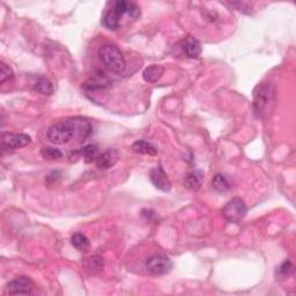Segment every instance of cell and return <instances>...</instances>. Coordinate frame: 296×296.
Instances as JSON below:
<instances>
[{
	"label": "cell",
	"mask_w": 296,
	"mask_h": 296,
	"mask_svg": "<svg viewBox=\"0 0 296 296\" xmlns=\"http://www.w3.org/2000/svg\"><path fill=\"white\" fill-rule=\"evenodd\" d=\"M149 179H151L152 184L156 189L161 190V191L163 192L170 191V189H171L170 179L169 177H168L166 171L163 170V168L160 165L155 166L149 170Z\"/></svg>",
	"instance_id": "8"
},
{
	"label": "cell",
	"mask_w": 296,
	"mask_h": 296,
	"mask_svg": "<svg viewBox=\"0 0 296 296\" xmlns=\"http://www.w3.org/2000/svg\"><path fill=\"white\" fill-rule=\"evenodd\" d=\"M41 155L48 160H58V158L63 157V153H61L58 148L54 147H43L41 151Z\"/></svg>",
	"instance_id": "22"
},
{
	"label": "cell",
	"mask_w": 296,
	"mask_h": 296,
	"mask_svg": "<svg viewBox=\"0 0 296 296\" xmlns=\"http://www.w3.org/2000/svg\"><path fill=\"white\" fill-rule=\"evenodd\" d=\"M71 243L79 251H88L90 248V243L88 241V238L80 233L74 234L72 238H71Z\"/></svg>",
	"instance_id": "19"
},
{
	"label": "cell",
	"mask_w": 296,
	"mask_h": 296,
	"mask_svg": "<svg viewBox=\"0 0 296 296\" xmlns=\"http://www.w3.org/2000/svg\"><path fill=\"white\" fill-rule=\"evenodd\" d=\"M212 187L218 192H226L231 189V184H229L226 176L222 174H216L212 179Z\"/></svg>",
	"instance_id": "20"
},
{
	"label": "cell",
	"mask_w": 296,
	"mask_h": 296,
	"mask_svg": "<svg viewBox=\"0 0 296 296\" xmlns=\"http://www.w3.org/2000/svg\"><path fill=\"white\" fill-rule=\"evenodd\" d=\"M276 100V93L269 83H260L254 92V111L258 118L271 111L272 105Z\"/></svg>",
	"instance_id": "2"
},
{
	"label": "cell",
	"mask_w": 296,
	"mask_h": 296,
	"mask_svg": "<svg viewBox=\"0 0 296 296\" xmlns=\"http://www.w3.org/2000/svg\"><path fill=\"white\" fill-rule=\"evenodd\" d=\"M174 266L172 260L163 255H156L146 260V268L153 275L162 276L170 271Z\"/></svg>",
	"instance_id": "6"
},
{
	"label": "cell",
	"mask_w": 296,
	"mask_h": 296,
	"mask_svg": "<svg viewBox=\"0 0 296 296\" xmlns=\"http://www.w3.org/2000/svg\"><path fill=\"white\" fill-rule=\"evenodd\" d=\"M69 121L73 126L74 133H76V138L82 141V140H86L88 136L90 135L92 125L89 122L86 121V119L80 118V117H74V118H70Z\"/></svg>",
	"instance_id": "10"
},
{
	"label": "cell",
	"mask_w": 296,
	"mask_h": 296,
	"mask_svg": "<svg viewBox=\"0 0 296 296\" xmlns=\"http://www.w3.org/2000/svg\"><path fill=\"white\" fill-rule=\"evenodd\" d=\"M109 79L105 76L104 73H97L95 76H93L89 80H87L85 83V87L90 90H97V89H103V88L109 86Z\"/></svg>",
	"instance_id": "14"
},
{
	"label": "cell",
	"mask_w": 296,
	"mask_h": 296,
	"mask_svg": "<svg viewBox=\"0 0 296 296\" xmlns=\"http://www.w3.org/2000/svg\"><path fill=\"white\" fill-rule=\"evenodd\" d=\"M132 149H133V152L138 154H145V155H152V156L157 155L156 146L146 140L135 141V143L132 145Z\"/></svg>",
	"instance_id": "15"
},
{
	"label": "cell",
	"mask_w": 296,
	"mask_h": 296,
	"mask_svg": "<svg viewBox=\"0 0 296 296\" xmlns=\"http://www.w3.org/2000/svg\"><path fill=\"white\" fill-rule=\"evenodd\" d=\"M34 288L33 281L28 277H17L10 281L6 286L7 294L10 295H28L32 294Z\"/></svg>",
	"instance_id": "7"
},
{
	"label": "cell",
	"mask_w": 296,
	"mask_h": 296,
	"mask_svg": "<svg viewBox=\"0 0 296 296\" xmlns=\"http://www.w3.org/2000/svg\"><path fill=\"white\" fill-rule=\"evenodd\" d=\"M183 48L185 55H187L189 58H198L201 54L200 43L194 37H188Z\"/></svg>",
	"instance_id": "16"
},
{
	"label": "cell",
	"mask_w": 296,
	"mask_h": 296,
	"mask_svg": "<svg viewBox=\"0 0 296 296\" xmlns=\"http://www.w3.org/2000/svg\"><path fill=\"white\" fill-rule=\"evenodd\" d=\"M73 138H76V133H74V129L69 119L52 125L48 131L49 141L55 145L67 144Z\"/></svg>",
	"instance_id": "4"
},
{
	"label": "cell",
	"mask_w": 296,
	"mask_h": 296,
	"mask_svg": "<svg viewBox=\"0 0 296 296\" xmlns=\"http://www.w3.org/2000/svg\"><path fill=\"white\" fill-rule=\"evenodd\" d=\"M100 59L102 60L109 72L122 73L125 70V58L118 47L113 44H104L99 50Z\"/></svg>",
	"instance_id": "3"
},
{
	"label": "cell",
	"mask_w": 296,
	"mask_h": 296,
	"mask_svg": "<svg viewBox=\"0 0 296 296\" xmlns=\"http://www.w3.org/2000/svg\"><path fill=\"white\" fill-rule=\"evenodd\" d=\"M30 141H32L30 135L25 133H8V132H5V133H3L2 138L3 147L12 149L25 147V146L30 144Z\"/></svg>",
	"instance_id": "9"
},
{
	"label": "cell",
	"mask_w": 296,
	"mask_h": 296,
	"mask_svg": "<svg viewBox=\"0 0 296 296\" xmlns=\"http://www.w3.org/2000/svg\"><path fill=\"white\" fill-rule=\"evenodd\" d=\"M34 90L43 95H52L54 94V85L45 77H39L34 82Z\"/></svg>",
	"instance_id": "17"
},
{
	"label": "cell",
	"mask_w": 296,
	"mask_h": 296,
	"mask_svg": "<svg viewBox=\"0 0 296 296\" xmlns=\"http://www.w3.org/2000/svg\"><path fill=\"white\" fill-rule=\"evenodd\" d=\"M294 266L289 260H286V262L282 263L279 267L277 268V276L280 278V279H285V278H288L291 273H293Z\"/></svg>",
	"instance_id": "21"
},
{
	"label": "cell",
	"mask_w": 296,
	"mask_h": 296,
	"mask_svg": "<svg viewBox=\"0 0 296 296\" xmlns=\"http://www.w3.org/2000/svg\"><path fill=\"white\" fill-rule=\"evenodd\" d=\"M13 78V71L5 63L0 64V82L5 83Z\"/></svg>",
	"instance_id": "23"
},
{
	"label": "cell",
	"mask_w": 296,
	"mask_h": 296,
	"mask_svg": "<svg viewBox=\"0 0 296 296\" xmlns=\"http://www.w3.org/2000/svg\"><path fill=\"white\" fill-rule=\"evenodd\" d=\"M119 154L116 149H109V151H105L104 153L100 154L99 157L96 158V166L100 169H109V168L113 167L118 161Z\"/></svg>",
	"instance_id": "11"
},
{
	"label": "cell",
	"mask_w": 296,
	"mask_h": 296,
	"mask_svg": "<svg viewBox=\"0 0 296 296\" xmlns=\"http://www.w3.org/2000/svg\"><path fill=\"white\" fill-rule=\"evenodd\" d=\"M222 216L229 223H238L244 219L246 214V206L241 198H233L222 207Z\"/></svg>",
	"instance_id": "5"
},
{
	"label": "cell",
	"mask_w": 296,
	"mask_h": 296,
	"mask_svg": "<svg viewBox=\"0 0 296 296\" xmlns=\"http://www.w3.org/2000/svg\"><path fill=\"white\" fill-rule=\"evenodd\" d=\"M127 15L132 20L138 19L140 16V8L134 3L117 0L110 4V8L105 11L102 17V24L105 28L110 30H117L121 27L122 17Z\"/></svg>",
	"instance_id": "1"
},
{
	"label": "cell",
	"mask_w": 296,
	"mask_h": 296,
	"mask_svg": "<svg viewBox=\"0 0 296 296\" xmlns=\"http://www.w3.org/2000/svg\"><path fill=\"white\" fill-rule=\"evenodd\" d=\"M165 73V67L162 65H152L145 69L143 77L144 80L148 83H155L160 80L161 77Z\"/></svg>",
	"instance_id": "13"
},
{
	"label": "cell",
	"mask_w": 296,
	"mask_h": 296,
	"mask_svg": "<svg viewBox=\"0 0 296 296\" xmlns=\"http://www.w3.org/2000/svg\"><path fill=\"white\" fill-rule=\"evenodd\" d=\"M202 182H204V172L202 170L196 169L187 175V177L184 179V187L191 190V191H198Z\"/></svg>",
	"instance_id": "12"
},
{
	"label": "cell",
	"mask_w": 296,
	"mask_h": 296,
	"mask_svg": "<svg viewBox=\"0 0 296 296\" xmlns=\"http://www.w3.org/2000/svg\"><path fill=\"white\" fill-rule=\"evenodd\" d=\"M80 155L81 157H83V160H85L86 163L95 162L96 158L100 155L99 148H97V146L95 145H87L85 147L81 148Z\"/></svg>",
	"instance_id": "18"
}]
</instances>
